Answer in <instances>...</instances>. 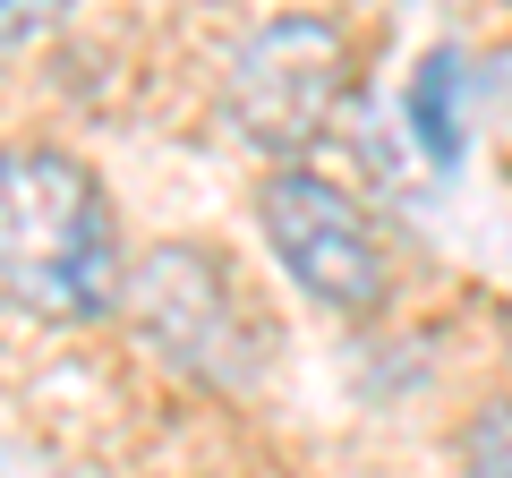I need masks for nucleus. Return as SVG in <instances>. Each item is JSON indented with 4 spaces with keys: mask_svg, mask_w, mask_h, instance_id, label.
Wrapping results in <instances>:
<instances>
[{
    "mask_svg": "<svg viewBox=\"0 0 512 478\" xmlns=\"http://www.w3.org/2000/svg\"><path fill=\"white\" fill-rule=\"evenodd\" d=\"M470 60L453 52V43H436V52L410 69V94H402V111H410V137L427 146V163H453L461 154V94H470Z\"/></svg>",
    "mask_w": 512,
    "mask_h": 478,
    "instance_id": "39448f33",
    "label": "nucleus"
},
{
    "mask_svg": "<svg viewBox=\"0 0 512 478\" xmlns=\"http://www.w3.org/2000/svg\"><path fill=\"white\" fill-rule=\"evenodd\" d=\"M350 69H359V43L342 35V18L291 9V18L248 26L239 52H231V77H222L231 129L248 137L256 154H274V163L325 146L333 120H342V103H350Z\"/></svg>",
    "mask_w": 512,
    "mask_h": 478,
    "instance_id": "7ed1b4c3",
    "label": "nucleus"
},
{
    "mask_svg": "<svg viewBox=\"0 0 512 478\" xmlns=\"http://www.w3.org/2000/svg\"><path fill=\"white\" fill-rule=\"evenodd\" d=\"M256 222H265V248H274L282 282L333 316H376L393 299V282H402L393 274V239L376 231V214L333 171L282 163L256 188Z\"/></svg>",
    "mask_w": 512,
    "mask_h": 478,
    "instance_id": "20e7f679",
    "label": "nucleus"
},
{
    "mask_svg": "<svg viewBox=\"0 0 512 478\" xmlns=\"http://www.w3.org/2000/svg\"><path fill=\"white\" fill-rule=\"evenodd\" d=\"M453 461H461V478H512V393L470 410V427L453 436Z\"/></svg>",
    "mask_w": 512,
    "mask_h": 478,
    "instance_id": "423d86ee",
    "label": "nucleus"
},
{
    "mask_svg": "<svg viewBox=\"0 0 512 478\" xmlns=\"http://www.w3.org/2000/svg\"><path fill=\"white\" fill-rule=\"evenodd\" d=\"M120 308H128V325L154 342L163 368L197 376V385H214V393L256 385V376L274 368V350H282V325H274V308H265V291H256L222 248H205V239H163V248H146V257L128 265Z\"/></svg>",
    "mask_w": 512,
    "mask_h": 478,
    "instance_id": "f03ea898",
    "label": "nucleus"
},
{
    "mask_svg": "<svg viewBox=\"0 0 512 478\" xmlns=\"http://www.w3.org/2000/svg\"><path fill=\"white\" fill-rule=\"evenodd\" d=\"M0 291L43 325H94L120 308V214L69 146H0Z\"/></svg>",
    "mask_w": 512,
    "mask_h": 478,
    "instance_id": "f257e3e1",
    "label": "nucleus"
}]
</instances>
